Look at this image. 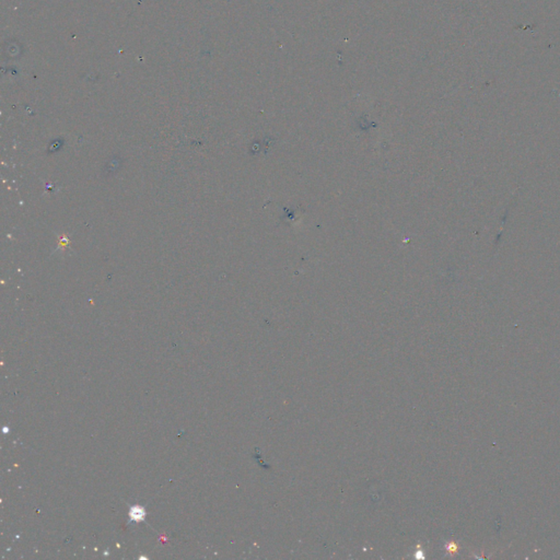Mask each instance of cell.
Instances as JSON below:
<instances>
[{"mask_svg": "<svg viewBox=\"0 0 560 560\" xmlns=\"http://www.w3.org/2000/svg\"><path fill=\"white\" fill-rule=\"evenodd\" d=\"M145 518V511L140 507H135L131 510V520L134 521H141Z\"/></svg>", "mask_w": 560, "mask_h": 560, "instance_id": "1", "label": "cell"}]
</instances>
